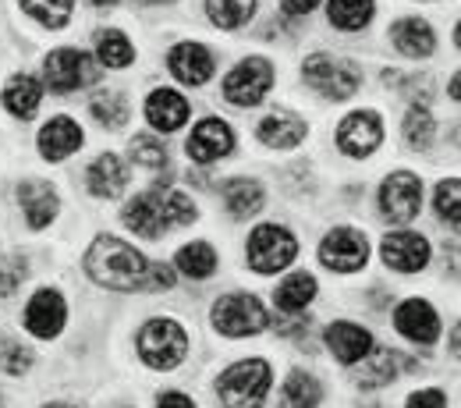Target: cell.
<instances>
[{
    "label": "cell",
    "mask_w": 461,
    "mask_h": 408,
    "mask_svg": "<svg viewBox=\"0 0 461 408\" xmlns=\"http://www.w3.org/2000/svg\"><path fill=\"white\" fill-rule=\"evenodd\" d=\"M195 221H199L195 199L177 188H164V185H153V188L131 195L121 210V224L149 241L164 238V231H174V228H188Z\"/></svg>",
    "instance_id": "obj_1"
},
{
    "label": "cell",
    "mask_w": 461,
    "mask_h": 408,
    "mask_svg": "<svg viewBox=\"0 0 461 408\" xmlns=\"http://www.w3.org/2000/svg\"><path fill=\"white\" fill-rule=\"evenodd\" d=\"M82 267L93 277V285L107 292H146L149 259L117 234H96L93 245L86 249Z\"/></svg>",
    "instance_id": "obj_2"
},
{
    "label": "cell",
    "mask_w": 461,
    "mask_h": 408,
    "mask_svg": "<svg viewBox=\"0 0 461 408\" xmlns=\"http://www.w3.org/2000/svg\"><path fill=\"white\" fill-rule=\"evenodd\" d=\"M274 387V369L267 358L230 362L217 376V398L224 408H263Z\"/></svg>",
    "instance_id": "obj_3"
},
{
    "label": "cell",
    "mask_w": 461,
    "mask_h": 408,
    "mask_svg": "<svg viewBox=\"0 0 461 408\" xmlns=\"http://www.w3.org/2000/svg\"><path fill=\"white\" fill-rule=\"evenodd\" d=\"M135 349H139V358L157 369V373H171L185 362L188 355V331L174 320V316H153L139 327L135 334Z\"/></svg>",
    "instance_id": "obj_4"
},
{
    "label": "cell",
    "mask_w": 461,
    "mask_h": 408,
    "mask_svg": "<svg viewBox=\"0 0 461 408\" xmlns=\"http://www.w3.org/2000/svg\"><path fill=\"white\" fill-rule=\"evenodd\" d=\"M302 82L327 96V100H351L362 86V68L348 58H334L327 50H316L302 60Z\"/></svg>",
    "instance_id": "obj_5"
},
{
    "label": "cell",
    "mask_w": 461,
    "mask_h": 408,
    "mask_svg": "<svg viewBox=\"0 0 461 408\" xmlns=\"http://www.w3.org/2000/svg\"><path fill=\"white\" fill-rule=\"evenodd\" d=\"M298 256V238L291 234V228L270 221V224H256L249 231V241H245V263L249 270L270 277V274H281L288 270Z\"/></svg>",
    "instance_id": "obj_6"
},
{
    "label": "cell",
    "mask_w": 461,
    "mask_h": 408,
    "mask_svg": "<svg viewBox=\"0 0 461 408\" xmlns=\"http://www.w3.org/2000/svg\"><path fill=\"white\" fill-rule=\"evenodd\" d=\"M210 323L224 338H256V334H263L270 327V313L256 295L230 292L213 302Z\"/></svg>",
    "instance_id": "obj_7"
},
{
    "label": "cell",
    "mask_w": 461,
    "mask_h": 408,
    "mask_svg": "<svg viewBox=\"0 0 461 408\" xmlns=\"http://www.w3.org/2000/svg\"><path fill=\"white\" fill-rule=\"evenodd\" d=\"M104 75L100 60L86 50H75V47H60V50H50L47 60H43V86L58 96H68V93H78L86 86H93L96 78Z\"/></svg>",
    "instance_id": "obj_8"
},
{
    "label": "cell",
    "mask_w": 461,
    "mask_h": 408,
    "mask_svg": "<svg viewBox=\"0 0 461 408\" xmlns=\"http://www.w3.org/2000/svg\"><path fill=\"white\" fill-rule=\"evenodd\" d=\"M270 89H274V64L267 58L238 60L224 75V86H221L224 100H228L230 107H241V111L259 107L270 96Z\"/></svg>",
    "instance_id": "obj_9"
},
{
    "label": "cell",
    "mask_w": 461,
    "mask_h": 408,
    "mask_svg": "<svg viewBox=\"0 0 461 408\" xmlns=\"http://www.w3.org/2000/svg\"><path fill=\"white\" fill-rule=\"evenodd\" d=\"M376 203H380V217L391 221V224L415 221L419 210H422V177L411 175V171L387 175L384 185H380V192H376Z\"/></svg>",
    "instance_id": "obj_10"
},
{
    "label": "cell",
    "mask_w": 461,
    "mask_h": 408,
    "mask_svg": "<svg viewBox=\"0 0 461 408\" xmlns=\"http://www.w3.org/2000/svg\"><path fill=\"white\" fill-rule=\"evenodd\" d=\"M320 263L334 274H358L369 263V238L358 228H334L320 241Z\"/></svg>",
    "instance_id": "obj_11"
},
{
    "label": "cell",
    "mask_w": 461,
    "mask_h": 408,
    "mask_svg": "<svg viewBox=\"0 0 461 408\" xmlns=\"http://www.w3.org/2000/svg\"><path fill=\"white\" fill-rule=\"evenodd\" d=\"M185 153H188L192 164H203V168L228 160L230 153H234V131H230V124L221 121V117H203V121L188 131Z\"/></svg>",
    "instance_id": "obj_12"
},
{
    "label": "cell",
    "mask_w": 461,
    "mask_h": 408,
    "mask_svg": "<svg viewBox=\"0 0 461 408\" xmlns=\"http://www.w3.org/2000/svg\"><path fill=\"white\" fill-rule=\"evenodd\" d=\"M338 150L351 157V160H366L380 150L384 142V117L376 111H351V114L338 124Z\"/></svg>",
    "instance_id": "obj_13"
},
{
    "label": "cell",
    "mask_w": 461,
    "mask_h": 408,
    "mask_svg": "<svg viewBox=\"0 0 461 408\" xmlns=\"http://www.w3.org/2000/svg\"><path fill=\"white\" fill-rule=\"evenodd\" d=\"M429 256H433V249H429L426 234L419 231H391L384 234V241H380V259L394 274H419V270H426Z\"/></svg>",
    "instance_id": "obj_14"
},
{
    "label": "cell",
    "mask_w": 461,
    "mask_h": 408,
    "mask_svg": "<svg viewBox=\"0 0 461 408\" xmlns=\"http://www.w3.org/2000/svg\"><path fill=\"white\" fill-rule=\"evenodd\" d=\"M22 323H25V331H29L32 338L54 341L60 331H64V323H68V302H64V295L54 292V288L32 292V298L25 302Z\"/></svg>",
    "instance_id": "obj_15"
},
{
    "label": "cell",
    "mask_w": 461,
    "mask_h": 408,
    "mask_svg": "<svg viewBox=\"0 0 461 408\" xmlns=\"http://www.w3.org/2000/svg\"><path fill=\"white\" fill-rule=\"evenodd\" d=\"M394 331L404 341H411L419 349H429L440 338V313L426 298H404L394 309Z\"/></svg>",
    "instance_id": "obj_16"
},
{
    "label": "cell",
    "mask_w": 461,
    "mask_h": 408,
    "mask_svg": "<svg viewBox=\"0 0 461 408\" xmlns=\"http://www.w3.org/2000/svg\"><path fill=\"white\" fill-rule=\"evenodd\" d=\"M167 71L181 86H206L217 71V60L210 54V47L195 43V40H185V43H174L171 54H167Z\"/></svg>",
    "instance_id": "obj_17"
},
{
    "label": "cell",
    "mask_w": 461,
    "mask_h": 408,
    "mask_svg": "<svg viewBox=\"0 0 461 408\" xmlns=\"http://www.w3.org/2000/svg\"><path fill=\"white\" fill-rule=\"evenodd\" d=\"M18 206H22V213H25V224H29L32 231H43V228H50L54 217H58L60 195L50 181H43V177H25V181L18 185Z\"/></svg>",
    "instance_id": "obj_18"
},
{
    "label": "cell",
    "mask_w": 461,
    "mask_h": 408,
    "mask_svg": "<svg viewBox=\"0 0 461 408\" xmlns=\"http://www.w3.org/2000/svg\"><path fill=\"white\" fill-rule=\"evenodd\" d=\"M323 345L334 355V362H341V366H358L369 351L376 349L373 334L362 323H351V320H334L323 331Z\"/></svg>",
    "instance_id": "obj_19"
},
{
    "label": "cell",
    "mask_w": 461,
    "mask_h": 408,
    "mask_svg": "<svg viewBox=\"0 0 461 408\" xmlns=\"http://www.w3.org/2000/svg\"><path fill=\"white\" fill-rule=\"evenodd\" d=\"M82 142H86L82 124H78V121H71L68 114L50 117V121L40 128V135H36L40 157H43V160H50V164H60V160H68L71 153H78V150H82Z\"/></svg>",
    "instance_id": "obj_20"
},
{
    "label": "cell",
    "mask_w": 461,
    "mask_h": 408,
    "mask_svg": "<svg viewBox=\"0 0 461 408\" xmlns=\"http://www.w3.org/2000/svg\"><path fill=\"white\" fill-rule=\"evenodd\" d=\"M146 121L153 124V131H164L171 135L177 128H185V121L192 114V104L185 100V93H177L171 86H160L146 96V107H142Z\"/></svg>",
    "instance_id": "obj_21"
},
{
    "label": "cell",
    "mask_w": 461,
    "mask_h": 408,
    "mask_svg": "<svg viewBox=\"0 0 461 408\" xmlns=\"http://www.w3.org/2000/svg\"><path fill=\"white\" fill-rule=\"evenodd\" d=\"M305 135H309V124L294 111H270L256 124V139L267 150H294V146L305 142Z\"/></svg>",
    "instance_id": "obj_22"
},
{
    "label": "cell",
    "mask_w": 461,
    "mask_h": 408,
    "mask_svg": "<svg viewBox=\"0 0 461 408\" xmlns=\"http://www.w3.org/2000/svg\"><path fill=\"white\" fill-rule=\"evenodd\" d=\"M391 43H394V50L404 54V58L426 60L433 58V50H437V32H433V25L426 18L408 14V18H398L391 25Z\"/></svg>",
    "instance_id": "obj_23"
},
{
    "label": "cell",
    "mask_w": 461,
    "mask_h": 408,
    "mask_svg": "<svg viewBox=\"0 0 461 408\" xmlns=\"http://www.w3.org/2000/svg\"><path fill=\"white\" fill-rule=\"evenodd\" d=\"M0 100H4V111L11 117L29 121V117L40 111V104H43V82H40L36 75H29V71H14V75L4 82Z\"/></svg>",
    "instance_id": "obj_24"
},
{
    "label": "cell",
    "mask_w": 461,
    "mask_h": 408,
    "mask_svg": "<svg viewBox=\"0 0 461 408\" xmlns=\"http://www.w3.org/2000/svg\"><path fill=\"white\" fill-rule=\"evenodd\" d=\"M221 199L230 221H249L267 206V192L256 177H228L221 185Z\"/></svg>",
    "instance_id": "obj_25"
},
{
    "label": "cell",
    "mask_w": 461,
    "mask_h": 408,
    "mask_svg": "<svg viewBox=\"0 0 461 408\" xmlns=\"http://www.w3.org/2000/svg\"><path fill=\"white\" fill-rule=\"evenodd\" d=\"M86 185L96 199H117L128 185V171H124V160L117 153H100L89 171H86Z\"/></svg>",
    "instance_id": "obj_26"
},
{
    "label": "cell",
    "mask_w": 461,
    "mask_h": 408,
    "mask_svg": "<svg viewBox=\"0 0 461 408\" xmlns=\"http://www.w3.org/2000/svg\"><path fill=\"white\" fill-rule=\"evenodd\" d=\"M171 267H174V274H185L188 281H206V277L217 274L221 256H217V249H213L210 241H188V245H181V249L174 252Z\"/></svg>",
    "instance_id": "obj_27"
},
{
    "label": "cell",
    "mask_w": 461,
    "mask_h": 408,
    "mask_svg": "<svg viewBox=\"0 0 461 408\" xmlns=\"http://www.w3.org/2000/svg\"><path fill=\"white\" fill-rule=\"evenodd\" d=\"M320 292V285H316V277L312 274H305V270H294L288 274L281 285H277V292H274V305L281 309V313H305L309 305H312V298Z\"/></svg>",
    "instance_id": "obj_28"
},
{
    "label": "cell",
    "mask_w": 461,
    "mask_h": 408,
    "mask_svg": "<svg viewBox=\"0 0 461 408\" xmlns=\"http://www.w3.org/2000/svg\"><path fill=\"white\" fill-rule=\"evenodd\" d=\"M398 380V355L391 349H373L362 362H358V373H355V384L362 391H380L387 384Z\"/></svg>",
    "instance_id": "obj_29"
},
{
    "label": "cell",
    "mask_w": 461,
    "mask_h": 408,
    "mask_svg": "<svg viewBox=\"0 0 461 408\" xmlns=\"http://www.w3.org/2000/svg\"><path fill=\"white\" fill-rule=\"evenodd\" d=\"M320 402H323V384L305 369H291L288 380L281 384L277 408H320Z\"/></svg>",
    "instance_id": "obj_30"
},
{
    "label": "cell",
    "mask_w": 461,
    "mask_h": 408,
    "mask_svg": "<svg viewBox=\"0 0 461 408\" xmlns=\"http://www.w3.org/2000/svg\"><path fill=\"white\" fill-rule=\"evenodd\" d=\"M376 14V0H327V18L341 32H362Z\"/></svg>",
    "instance_id": "obj_31"
},
{
    "label": "cell",
    "mask_w": 461,
    "mask_h": 408,
    "mask_svg": "<svg viewBox=\"0 0 461 408\" xmlns=\"http://www.w3.org/2000/svg\"><path fill=\"white\" fill-rule=\"evenodd\" d=\"M96 60H100V68L124 71L135 60V43L121 29H100L96 32Z\"/></svg>",
    "instance_id": "obj_32"
},
{
    "label": "cell",
    "mask_w": 461,
    "mask_h": 408,
    "mask_svg": "<svg viewBox=\"0 0 461 408\" xmlns=\"http://www.w3.org/2000/svg\"><path fill=\"white\" fill-rule=\"evenodd\" d=\"M256 7H259V0H206V18L217 29L234 32V29H245L256 18Z\"/></svg>",
    "instance_id": "obj_33"
},
{
    "label": "cell",
    "mask_w": 461,
    "mask_h": 408,
    "mask_svg": "<svg viewBox=\"0 0 461 408\" xmlns=\"http://www.w3.org/2000/svg\"><path fill=\"white\" fill-rule=\"evenodd\" d=\"M402 131H404V142H408L415 153L429 150V146H433V135H437V121L429 114V107H426V104H411L408 114H404Z\"/></svg>",
    "instance_id": "obj_34"
},
{
    "label": "cell",
    "mask_w": 461,
    "mask_h": 408,
    "mask_svg": "<svg viewBox=\"0 0 461 408\" xmlns=\"http://www.w3.org/2000/svg\"><path fill=\"white\" fill-rule=\"evenodd\" d=\"M128 96L121 93V89H107V93H96L93 100H89V114L96 117L104 128H111V131H117V128H124V121H128Z\"/></svg>",
    "instance_id": "obj_35"
},
{
    "label": "cell",
    "mask_w": 461,
    "mask_h": 408,
    "mask_svg": "<svg viewBox=\"0 0 461 408\" xmlns=\"http://www.w3.org/2000/svg\"><path fill=\"white\" fill-rule=\"evenodd\" d=\"M18 7L43 29H64L71 22L75 0H18Z\"/></svg>",
    "instance_id": "obj_36"
},
{
    "label": "cell",
    "mask_w": 461,
    "mask_h": 408,
    "mask_svg": "<svg viewBox=\"0 0 461 408\" xmlns=\"http://www.w3.org/2000/svg\"><path fill=\"white\" fill-rule=\"evenodd\" d=\"M433 210H437V221H444L451 231H458L461 224V181L458 177H444L433 192Z\"/></svg>",
    "instance_id": "obj_37"
},
{
    "label": "cell",
    "mask_w": 461,
    "mask_h": 408,
    "mask_svg": "<svg viewBox=\"0 0 461 408\" xmlns=\"http://www.w3.org/2000/svg\"><path fill=\"white\" fill-rule=\"evenodd\" d=\"M128 157L139 168H153V171L157 168H167V146L157 135H135L131 146H128Z\"/></svg>",
    "instance_id": "obj_38"
},
{
    "label": "cell",
    "mask_w": 461,
    "mask_h": 408,
    "mask_svg": "<svg viewBox=\"0 0 461 408\" xmlns=\"http://www.w3.org/2000/svg\"><path fill=\"white\" fill-rule=\"evenodd\" d=\"M32 362H36L32 349H25L14 338H0V373L4 376H25L32 369Z\"/></svg>",
    "instance_id": "obj_39"
},
{
    "label": "cell",
    "mask_w": 461,
    "mask_h": 408,
    "mask_svg": "<svg viewBox=\"0 0 461 408\" xmlns=\"http://www.w3.org/2000/svg\"><path fill=\"white\" fill-rule=\"evenodd\" d=\"M174 274L171 263H149V274H146V292H174Z\"/></svg>",
    "instance_id": "obj_40"
},
{
    "label": "cell",
    "mask_w": 461,
    "mask_h": 408,
    "mask_svg": "<svg viewBox=\"0 0 461 408\" xmlns=\"http://www.w3.org/2000/svg\"><path fill=\"white\" fill-rule=\"evenodd\" d=\"M25 274H29L25 259H7V267H0V298H7V295L14 292L25 281Z\"/></svg>",
    "instance_id": "obj_41"
},
{
    "label": "cell",
    "mask_w": 461,
    "mask_h": 408,
    "mask_svg": "<svg viewBox=\"0 0 461 408\" xmlns=\"http://www.w3.org/2000/svg\"><path fill=\"white\" fill-rule=\"evenodd\" d=\"M404 408H447V394L440 387H422V391H411Z\"/></svg>",
    "instance_id": "obj_42"
},
{
    "label": "cell",
    "mask_w": 461,
    "mask_h": 408,
    "mask_svg": "<svg viewBox=\"0 0 461 408\" xmlns=\"http://www.w3.org/2000/svg\"><path fill=\"white\" fill-rule=\"evenodd\" d=\"M320 7V0H281V11L291 14V18H305V14H312Z\"/></svg>",
    "instance_id": "obj_43"
},
{
    "label": "cell",
    "mask_w": 461,
    "mask_h": 408,
    "mask_svg": "<svg viewBox=\"0 0 461 408\" xmlns=\"http://www.w3.org/2000/svg\"><path fill=\"white\" fill-rule=\"evenodd\" d=\"M157 408H195V402L181 391H164V394H157Z\"/></svg>",
    "instance_id": "obj_44"
},
{
    "label": "cell",
    "mask_w": 461,
    "mask_h": 408,
    "mask_svg": "<svg viewBox=\"0 0 461 408\" xmlns=\"http://www.w3.org/2000/svg\"><path fill=\"white\" fill-rule=\"evenodd\" d=\"M89 4H93L96 11H111V7H114L117 0H89Z\"/></svg>",
    "instance_id": "obj_45"
},
{
    "label": "cell",
    "mask_w": 461,
    "mask_h": 408,
    "mask_svg": "<svg viewBox=\"0 0 461 408\" xmlns=\"http://www.w3.org/2000/svg\"><path fill=\"white\" fill-rule=\"evenodd\" d=\"M458 89H461V78L455 75V78H451V100H458V96H461Z\"/></svg>",
    "instance_id": "obj_46"
},
{
    "label": "cell",
    "mask_w": 461,
    "mask_h": 408,
    "mask_svg": "<svg viewBox=\"0 0 461 408\" xmlns=\"http://www.w3.org/2000/svg\"><path fill=\"white\" fill-rule=\"evenodd\" d=\"M43 408H78V405H68V402H47Z\"/></svg>",
    "instance_id": "obj_47"
},
{
    "label": "cell",
    "mask_w": 461,
    "mask_h": 408,
    "mask_svg": "<svg viewBox=\"0 0 461 408\" xmlns=\"http://www.w3.org/2000/svg\"><path fill=\"white\" fill-rule=\"evenodd\" d=\"M135 4H177V0H135Z\"/></svg>",
    "instance_id": "obj_48"
},
{
    "label": "cell",
    "mask_w": 461,
    "mask_h": 408,
    "mask_svg": "<svg viewBox=\"0 0 461 408\" xmlns=\"http://www.w3.org/2000/svg\"><path fill=\"white\" fill-rule=\"evenodd\" d=\"M0 408H4V398H0Z\"/></svg>",
    "instance_id": "obj_49"
}]
</instances>
